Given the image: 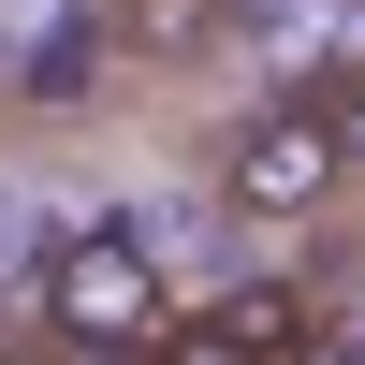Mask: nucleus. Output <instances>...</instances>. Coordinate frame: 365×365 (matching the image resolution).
I'll return each mask as SVG.
<instances>
[{"mask_svg":"<svg viewBox=\"0 0 365 365\" xmlns=\"http://www.w3.org/2000/svg\"><path fill=\"white\" fill-rule=\"evenodd\" d=\"M29 322H44L73 365H117V351H146L175 322V292H161V249H146L132 220H73L44 263H29Z\"/></svg>","mask_w":365,"mask_h":365,"instance_id":"nucleus-1","label":"nucleus"},{"mask_svg":"<svg viewBox=\"0 0 365 365\" xmlns=\"http://www.w3.org/2000/svg\"><path fill=\"white\" fill-rule=\"evenodd\" d=\"M351 175H365V161H351V132H336V103H322V88H263V103L220 132V205H234V220H263V234L336 220Z\"/></svg>","mask_w":365,"mask_h":365,"instance_id":"nucleus-2","label":"nucleus"},{"mask_svg":"<svg viewBox=\"0 0 365 365\" xmlns=\"http://www.w3.org/2000/svg\"><path fill=\"white\" fill-rule=\"evenodd\" d=\"M117 73V0H0V88L15 103H73Z\"/></svg>","mask_w":365,"mask_h":365,"instance_id":"nucleus-3","label":"nucleus"},{"mask_svg":"<svg viewBox=\"0 0 365 365\" xmlns=\"http://www.w3.org/2000/svg\"><path fill=\"white\" fill-rule=\"evenodd\" d=\"M220 44H249L234 0H117V58H132V73H190V58H220Z\"/></svg>","mask_w":365,"mask_h":365,"instance_id":"nucleus-4","label":"nucleus"},{"mask_svg":"<svg viewBox=\"0 0 365 365\" xmlns=\"http://www.w3.org/2000/svg\"><path fill=\"white\" fill-rule=\"evenodd\" d=\"M322 103H336V132H351V161H365V58H336V73H322Z\"/></svg>","mask_w":365,"mask_h":365,"instance_id":"nucleus-5","label":"nucleus"},{"mask_svg":"<svg viewBox=\"0 0 365 365\" xmlns=\"http://www.w3.org/2000/svg\"><path fill=\"white\" fill-rule=\"evenodd\" d=\"M292 365H365V351H292Z\"/></svg>","mask_w":365,"mask_h":365,"instance_id":"nucleus-6","label":"nucleus"}]
</instances>
